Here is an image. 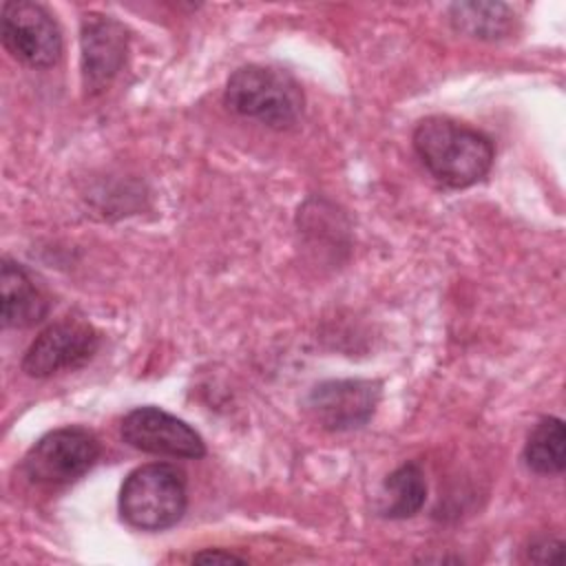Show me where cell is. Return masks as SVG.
<instances>
[{
  "instance_id": "obj_1",
  "label": "cell",
  "mask_w": 566,
  "mask_h": 566,
  "mask_svg": "<svg viewBox=\"0 0 566 566\" xmlns=\"http://www.w3.org/2000/svg\"><path fill=\"white\" fill-rule=\"evenodd\" d=\"M411 142L424 168L449 188L482 181L495 159L493 142L484 133L440 115L420 119Z\"/></svg>"
},
{
  "instance_id": "obj_2",
  "label": "cell",
  "mask_w": 566,
  "mask_h": 566,
  "mask_svg": "<svg viewBox=\"0 0 566 566\" xmlns=\"http://www.w3.org/2000/svg\"><path fill=\"white\" fill-rule=\"evenodd\" d=\"M188 506L186 475L168 462H150L130 471L119 489V515L139 531L175 526Z\"/></svg>"
},
{
  "instance_id": "obj_3",
  "label": "cell",
  "mask_w": 566,
  "mask_h": 566,
  "mask_svg": "<svg viewBox=\"0 0 566 566\" xmlns=\"http://www.w3.org/2000/svg\"><path fill=\"white\" fill-rule=\"evenodd\" d=\"M223 99L237 115L272 128L296 124L305 104L303 91L290 73L261 64L237 69L226 84Z\"/></svg>"
},
{
  "instance_id": "obj_4",
  "label": "cell",
  "mask_w": 566,
  "mask_h": 566,
  "mask_svg": "<svg viewBox=\"0 0 566 566\" xmlns=\"http://www.w3.org/2000/svg\"><path fill=\"white\" fill-rule=\"evenodd\" d=\"M102 453L99 440L84 427H62L44 433L24 455L27 478L44 486H64L80 480Z\"/></svg>"
},
{
  "instance_id": "obj_5",
  "label": "cell",
  "mask_w": 566,
  "mask_h": 566,
  "mask_svg": "<svg viewBox=\"0 0 566 566\" xmlns=\"http://www.w3.org/2000/svg\"><path fill=\"white\" fill-rule=\"evenodd\" d=\"M2 44L20 62L49 69L62 55V33L53 15L38 2L11 0L2 4Z\"/></svg>"
},
{
  "instance_id": "obj_6",
  "label": "cell",
  "mask_w": 566,
  "mask_h": 566,
  "mask_svg": "<svg viewBox=\"0 0 566 566\" xmlns=\"http://www.w3.org/2000/svg\"><path fill=\"white\" fill-rule=\"evenodd\" d=\"M99 349V334L80 318H62L42 329L22 358V371L46 378L86 365Z\"/></svg>"
},
{
  "instance_id": "obj_7",
  "label": "cell",
  "mask_w": 566,
  "mask_h": 566,
  "mask_svg": "<svg viewBox=\"0 0 566 566\" xmlns=\"http://www.w3.org/2000/svg\"><path fill=\"white\" fill-rule=\"evenodd\" d=\"M122 438L133 449L153 455L197 460L206 455L203 438L181 418L159 407H137L122 420Z\"/></svg>"
},
{
  "instance_id": "obj_8",
  "label": "cell",
  "mask_w": 566,
  "mask_h": 566,
  "mask_svg": "<svg viewBox=\"0 0 566 566\" xmlns=\"http://www.w3.org/2000/svg\"><path fill=\"white\" fill-rule=\"evenodd\" d=\"M380 400V382L365 378L325 380L307 396L312 418L327 431H352L369 422Z\"/></svg>"
},
{
  "instance_id": "obj_9",
  "label": "cell",
  "mask_w": 566,
  "mask_h": 566,
  "mask_svg": "<svg viewBox=\"0 0 566 566\" xmlns=\"http://www.w3.org/2000/svg\"><path fill=\"white\" fill-rule=\"evenodd\" d=\"M80 42L84 84L91 91H102L124 64L126 29L111 15L86 13Z\"/></svg>"
},
{
  "instance_id": "obj_10",
  "label": "cell",
  "mask_w": 566,
  "mask_h": 566,
  "mask_svg": "<svg viewBox=\"0 0 566 566\" xmlns=\"http://www.w3.org/2000/svg\"><path fill=\"white\" fill-rule=\"evenodd\" d=\"M0 290H2V325L4 327L24 329L40 323L46 316L49 301L20 263H13L9 259L2 261Z\"/></svg>"
},
{
  "instance_id": "obj_11",
  "label": "cell",
  "mask_w": 566,
  "mask_h": 566,
  "mask_svg": "<svg viewBox=\"0 0 566 566\" xmlns=\"http://www.w3.org/2000/svg\"><path fill=\"white\" fill-rule=\"evenodd\" d=\"M455 31L478 40H500L513 29L515 13L502 2H455L449 7Z\"/></svg>"
},
{
  "instance_id": "obj_12",
  "label": "cell",
  "mask_w": 566,
  "mask_h": 566,
  "mask_svg": "<svg viewBox=\"0 0 566 566\" xmlns=\"http://www.w3.org/2000/svg\"><path fill=\"white\" fill-rule=\"evenodd\" d=\"M427 500V482L416 462H407L387 475L380 493L378 511L391 520L416 515Z\"/></svg>"
},
{
  "instance_id": "obj_13",
  "label": "cell",
  "mask_w": 566,
  "mask_h": 566,
  "mask_svg": "<svg viewBox=\"0 0 566 566\" xmlns=\"http://www.w3.org/2000/svg\"><path fill=\"white\" fill-rule=\"evenodd\" d=\"M564 442H566L564 422L555 416L542 418L526 438V447H524L526 467L539 475L562 473L566 467Z\"/></svg>"
},
{
  "instance_id": "obj_14",
  "label": "cell",
  "mask_w": 566,
  "mask_h": 566,
  "mask_svg": "<svg viewBox=\"0 0 566 566\" xmlns=\"http://www.w3.org/2000/svg\"><path fill=\"white\" fill-rule=\"evenodd\" d=\"M562 553H564L562 539L539 537L531 542V546L526 548V559L535 564H551V562H562Z\"/></svg>"
},
{
  "instance_id": "obj_15",
  "label": "cell",
  "mask_w": 566,
  "mask_h": 566,
  "mask_svg": "<svg viewBox=\"0 0 566 566\" xmlns=\"http://www.w3.org/2000/svg\"><path fill=\"white\" fill-rule=\"evenodd\" d=\"M192 562H199V564L223 562V564H228V562H245V559L234 555V553H230V551H223V548H206V551L192 555Z\"/></svg>"
}]
</instances>
